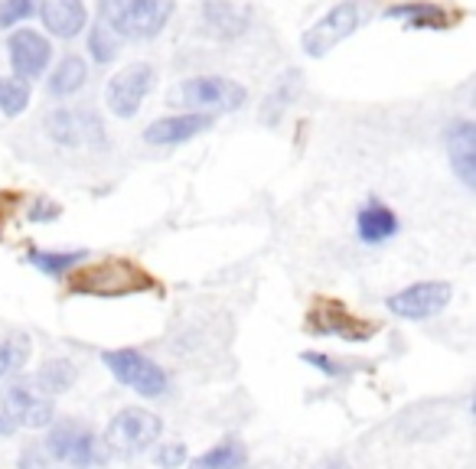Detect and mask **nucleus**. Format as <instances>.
Here are the masks:
<instances>
[{
    "label": "nucleus",
    "instance_id": "f257e3e1",
    "mask_svg": "<svg viewBox=\"0 0 476 469\" xmlns=\"http://www.w3.org/2000/svg\"><path fill=\"white\" fill-rule=\"evenodd\" d=\"M98 10L121 39H153L170 23L176 0H98Z\"/></svg>",
    "mask_w": 476,
    "mask_h": 469
},
{
    "label": "nucleus",
    "instance_id": "f03ea898",
    "mask_svg": "<svg viewBox=\"0 0 476 469\" xmlns=\"http://www.w3.org/2000/svg\"><path fill=\"white\" fill-rule=\"evenodd\" d=\"M46 453L53 460L69 463L72 469H95L108 463L105 441L92 427L78 421H53L46 437Z\"/></svg>",
    "mask_w": 476,
    "mask_h": 469
},
{
    "label": "nucleus",
    "instance_id": "7ed1b4c3",
    "mask_svg": "<svg viewBox=\"0 0 476 469\" xmlns=\"http://www.w3.org/2000/svg\"><path fill=\"white\" fill-rule=\"evenodd\" d=\"M160 441V417L144 408H124L111 417L105 431V450L108 457L134 460Z\"/></svg>",
    "mask_w": 476,
    "mask_h": 469
},
{
    "label": "nucleus",
    "instance_id": "20e7f679",
    "mask_svg": "<svg viewBox=\"0 0 476 469\" xmlns=\"http://www.w3.org/2000/svg\"><path fill=\"white\" fill-rule=\"evenodd\" d=\"M69 287L78 290V294H131V290L153 287V280L137 264H131V261L108 258V261H98V264H88L78 274H72Z\"/></svg>",
    "mask_w": 476,
    "mask_h": 469
},
{
    "label": "nucleus",
    "instance_id": "39448f33",
    "mask_svg": "<svg viewBox=\"0 0 476 469\" xmlns=\"http://www.w3.org/2000/svg\"><path fill=\"white\" fill-rule=\"evenodd\" d=\"M173 101L202 111H238L248 101V92L226 76H196L180 82L173 92Z\"/></svg>",
    "mask_w": 476,
    "mask_h": 469
},
{
    "label": "nucleus",
    "instance_id": "423d86ee",
    "mask_svg": "<svg viewBox=\"0 0 476 469\" xmlns=\"http://www.w3.org/2000/svg\"><path fill=\"white\" fill-rule=\"evenodd\" d=\"M102 362L108 365V372L115 375L118 382L134 388V392L144 394V398H160V394L170 388L167 372H163L153 359L137 352V349H115V352H105Z\"/></svg>",
    "mask_w": 476,
    "mask_h": 469
},
{
    "label": "nucleus",
    "instance_id": "0eeeda50",
    "mask_svg": "<svg viewBox=\"0 0 476 469\" xmlns=\"http://www.w3.org/2000/svg\"><path fill=\"white\" fill-rule=\"evenodd\" d=\"M0 404H4V417H7L13 427H49L56 421V411H53V398H46L43 392H37L29 382H13L0 392Z\"/></svg>",
    "mask_w": 476,
    "mask_h": 469
},
{
    "label": "nucleus",
    "instance_id": "6e6552de",
    "mask_svg": "<svg viewBox=\"0 0 476 469\" xmlns=\"http://www.w3.org/2000/svg\"><path fill=\"white\" fill-rule=\"evenodd\" d=\"M450 297H454V287L447 280H421V284H411V287L391 294L385 307L401 319H431L447 307Z\"/></svg>",
    "mask_w": 476,
    "mask_h": 469
},
{
    "label": "nucleus",
    "instance_id": "1a4fd4ad",
    "mask_svg": "<svg viewBox=\"0 0 476 469\" xmlns=\"http://www.w3.org/2000/svg\"><path fill=\"white\" fill-rule=\"evenodd\" d=\"M153 88V66L147 62H131L127 69H121L105 88V105L111 115L118 117H134L141 111L144 98L151 95Z\"/></svg>",
    "mask_w": 476,
    "mask_h": 469
},
{
    "label": "nucleus",
    "instance_id": "9d476101",
    "mask_svg": "<svg viewBox=\"0 0 476 469\" xmlns=\"http://www.w3.org/2000/svg\"><path fill=\"white\" fill-rule=\"evenodd\" d=\"M356 27H359V4L356 0H343V4H336L326 17H320L314 23V27L304 33V53L307 56H326L333 46H340L349 33H356Z\"/></svg>",
    "mask_w": 476,
    "mask_h": 469
},
{
    "label": "nucleus",
    "instance_id": "9b49d317",
    "mask_svg": "<svg viewBox=\"0 0 476 469\" xmlns=\"http://www.w3.org/2000/svg\"><path fill=\"white\" fill-rule=\"evenodd\" d=\"M307 326H310V333L336 336V339H346V343H365L375 333V323H365V319H359L340 303H316L310 310V316H307Z\"/></svg>",
    "mask_w": 476,
    "mask_h": 469
},
{
    "label": "nucleus",
    "instance_id": "f8f14e48",
    "mask_svg": "<svg viewBox=\"0 0 476 469\" xmlns=\"http://www.w3.org/2000/svg\"><path fill=\"white\" fill-rule=\"evenodd\" d=\"M7 53H10V66H13L17 78H23V82L43 76L49 66V59H53L49 39L39 36L37 29H17V33L7 39Z\"/></svg>",
    "mask_w": 476,
    "mask_h": 469
},
{
    "label": "nucleus",
    "instance_id": "ddd939ff",
    "mask_svg": "<svg viewBox=\"0 0 476 469\" xmlns=\"http://www.w3.org/2000/svg\"><path fill=\"white\" fill-rule=\"evenodd\" d=\"M212 125H216V117H212L209 111H186V115H173V117L153 121V125L144 131V141L153 147L183 144V141H193V137L206 134Z\"/></svg>",
    "mask_w": 476,
    "mask_h": 469
},
{
    "label": "nucleus",
    "instance_id": "4468645a",
    "mask_svg": "<svg viewBox=\"0 0 476 469\" xmlns=\"http://www.w3.org/2000/svg\"><path fill=\"white\" fill-rule=\"evenodd\" d=\"M46 134L62 147H82L88 144V134L102 137V125L86 111H69V108H56L46 117Z\"/></svg>",
    "mask_w": 476,
    "mask_h": 469
},
{
    "label": "nucleus",
    "instance_id": "2eb2a0df",
    "mask_svg": "<svg viewBox=\"0 0 476 469\" xmlns=\"http://www.w3.org/2000/svg\"><path fill=\"white\" fill-rule=\"evenodd\" d=\"M39 17H43V27L59 39H72L88 27L86 0H43Z\"/></svg>",
    "mask_w": 476,
    "mask_h": 469
},
{
    "label": "nucleus",
    "instance_id": "dca6fc26",
    "mask_svg": "<svg viewBox=\"0 0 476 469\" xmlns=\"http://www.w3.org/2000/svg\"><path fill=\"white\" fill-rule=\"evenodd\" d=\"M447 157L460 182L473 190L476 186V127L473 121H457L447 131Z\"/></svg>",
    "mask_w": 476,
    "mask_h": 469
},
{
    "label": "nucleus",
    "instance_id": "f3484780",
    "mask_svg": "<svg viewBox=\"0 0 476 469\" xmlns=\"http://www.w3.org/2000/svg\"><path fill=\"white\" fill-rule=\"evenodd\" d=\"M398 229H401L398 215L379 199H369L359 209V215H356V231H359V239L365 245H382V241L395 239Z\"/></svg>",
    "mask_w": 476,
    "mask_h": 469
},
{
    "label": "nucleus",
    "instance_id": "a211bd4d",
    "mask_svg": "<svg viewBox=\"0 0 476 469\" xmlns=\"http://www.w3.org/2000/svg\"><path fill=\"white\" fill-rule=\"evenodd\" d=\"M202 23L209 27L212 36L232 39V36H238V33H245L248 13L238 10L232 0H209L206 10H202Z\"/></svg>",
    "mask_w": 476,
    "mask_h": 469
},
{
    "label": "nucleus",
    "instance_id": "6ab92c4d",
    "mask_svg": "<svg viewBox=\"0 0 476 469\" xmlns=\"http://www.w3.org/2000/svg\"><path fill=\"white\" fill-rule=\"evenodd\" d=\"M389 20H405L411 29H444L447 27V10L431 4V0H411V4H398V7L385 10Z\"/></svg>",
    "mask_w": 476,
    "mask_h": 469
},
{
    "label": "nucleus",
    "instance_id": "aec40b11",
    "mask_svg": "<svg viewBox=\"0 0 476 469\" xmlns=\"http://www.w3.org/2000/svg\"><path fill=\"white\" fill-rule=\"evenodd\" d=\"M86 82H88V62L78 56V53H69V56L59 59V66L53 69V76H49V95L69 98V95H76Z\"/></svg>",
    "mask_w": 476,
    "mask_h": 469
},
{
    "label": "nucleus",
    "instance_id": "412c9836",
    "mask_svg": "<svg viewBox=\"0 0 476 469\" xmlns=\"http://www.w3.org/2000/svg\"><path fill=\"white\" fill-rule=\"evenodd\" d=\"M78 372L76 365L69 362V359H49V362L39 365V372L33 375V388L43 392L46 398H56V394H66L72 384H76Z\"/></svg>",
    "mask_w": 476,
    "mask_h": 469
},
{
    "label": "nucleus",
    "instance_id": "4be33fe9",
    "mask_svg": "<svg viewBox=\"0 0 476 469\" xmlns=\"http://www.w3.org/2000/svg\"><path fill=\"white\" fill-rule=\"evenodd\" d=\"M248 450L242 441H222L212 450L200 453L196 460H190V469H245Z\"/></svg>",
    "mask_w": 476,
    "mask_h": 469
},
{
    "label": "nucleus",
    "instance_id": "5701e85b",
    "mask_svg": "<svg viewBox=\"0 0 476 469\" xmlns=\"http://www.w3.org/2000/svg\"><path fill=\"white\" fill-rule=\"evenodd\" d=\"M82 261H86V251H29V264L49 278H66Z\"/></svg>",
    "mask_w": 476,
    "mask_h": 469
},
{
    "label": "nucleus",
    "instance_id": "b1692460",
    "mask_svg": "<svg viewBox=\"0 0 476 469\" xmlns=\"http://www.w3.org/2000/svg\"><path fill=\"white\" fill-rule=\"evenodd\" d=\"M118 49H121V36L108 27L105 20H98V23L88 27V53H92L95 62H111L118 56Z\"/></svg>",
    "mask_w": 476,
    "mask_h": 469
},
{
    "label": "nucleus",
    "instance_id": "393cba45",
    "mask_svg": "<svg viewBox=\"0 0 476 469\" xmlns=\"http://www.w3.org/2000/svg\"><path fill=\"white\" fill-rule=\"evenodd\" d=\"M29 359V343L27 336H7V339H0V375H13L20 372Z\"/></svg>",
    "mask_w": 476,
    "mask_h": 469
},
{
    "label": "nucleus",
    "instance_id": "a878e982",
    "mask_svg": "<svg viewBox=\"0 0 476 469\" xmlns=\"http://www.w3.org/2000/svg\"><path fill=\"white\" fill-rule=\"evenodd\" d=\"M29 105V82L23 78H0V111L4 115H20Z\"/></svg>",
    "mask_w": 476,
    "mask_h": 469
},
{
    "label": "nucleus",
    "instance_id": "bb28decb",
    "mask_svg": "<svg viewBox=\"0 0 476 469\" xmlns=\"http://www.w3.org/2000/svg\"><path fill=\"white\" fill-rule=\"evenodd\" d=\"M37 13V0H0V29L17 27Z\"/></svg>",
    "mask_w": 476,
    "mask_h": 469
},
{
    "label": "nucleus",
    "instance_id": "cd10ccee",
    "mask_svg": "<svg viewBox=\"0 0 476 469\" xmlns=\"http://www.w3.org/2000/svg\"><path fill=\"white\" fill-rule=\"evenodd\" d=\"M153 463L160 469H180L186 463V447L180 441H167L153 450Z\"/></svg>",
    "mask_w": 476,
    "mask_h": 469
},
{
    "label": "nucleus",
    "instance_id": "c85d7f7f",
    "mask_svg": "<svg viewBox=\"0 0 476 469\" xmlns=\"http://www.w3.org/2000/svg\"><path fill=\"white\" fill-rule=\"evenodd\" d=\"M300 359L310 362L314 368H320L324 375H330V378H343V375H349V365L336 362V359H330V355H324V352H304Z\"/></svg>",
    "mask_w": 476,
    "mask_h": 469
},
{
    "label": "nucleus",
    "instance_id": "c756f323",
    "mask_svg": "<svg viewBox=\"0 0 476 469\" xmlns=\"http://www.w3.org/2000/svg\"><path fill=\"white\" fill-rule=\"evenodd\" d=\"M29 219L33 222H53L59 219V206L49 199H37L33 202V209H29Z\"/></svg>",
    "mask_w": 476,
    "mask_h": 469
},
{
    "label": "nucleus",
    "instance_id": "7c9ffc66",
    "mask_svg": "<svg viewBox=\"0 0 476 469\" xmlns=\"http://www.w3.org/2000/svg\"><path fill=\"white\" fill-rule=\"evenodd\" d=\"M316 469H353L349 463H343V460H326V463H320Z\"/></svg>",
    "mask_w": 476,
    "mask_h": 469
},
{
    "label": "nucleus",
    "instance_id": "2f4dec72",
    "mask_svg": "<svg viewBox=\"0 0 476 469\" xmlns=\"http://www.w3.org/2000/svg\"><path fill=\"white\" fill-rule=\"evenodd\" d=\"M0 433H13V424H10L4 414H0Z\"/></svg>",
    "mask_w": 476,
    "mask_h": 469
}]
</instances>
